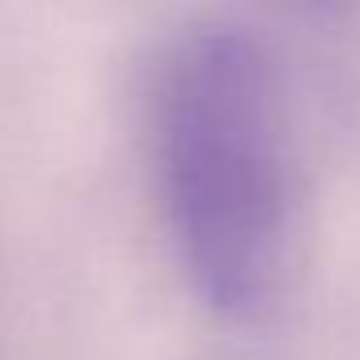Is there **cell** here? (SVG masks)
Wrapping results in <instances>:
<instances>
[{"mask_svg":"<svg viewBox=\"0 0 360 360\" xmlns=\"http://www.w3.org/2000/svg\"><path fill=\"white\" fill-rule=\"evenodd\" d=\"M153 178L178 267L233 322L263 318L288 276L297 169L284 89L259 39L183 34L153 81Z\"/></svg>","mask_w":360,"mask_h":360,"instance_id":"6da1fadb","label":"cell"},{"mask_svg":"<svg viewBox=\"0 0 360 360\" xmlns=\"http://www.w3.org/2000/svg\"><path fill=\"white\" fill-rule=\"evenodd\" d=\"M314 5H330V0H314Z\"/></svg>","mask_w":360,"mask_h":360,"instance_id":"7a4b0ae2","label":"cell"}]
</instances>
